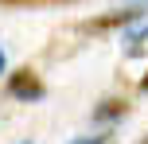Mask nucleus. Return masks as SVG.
I'll use <instances>...</instances> for the list:
<instances>
[{
	"instance_id": "f257e3e1",
	"label": "nucleus",
	"mask_w": 148,
	"mask_h": 144,
	"mask_svg": "<svg viewBox=\"0 0 148 144\" xmlns=\"http://www.w3.org/2000/svg\"><path fill=\"white\" fill-rule=\"evenodd\" d=\"M144 12H148V0H129V4L113 8L109 16H101V20H90L86 31H109V27H121V23H136Z\"/></svg>"
},
{
	"instance_id": "f03ea898",
	"label": "nucleus",
	"mask_w": 148,
	"mask_h": 144,
	"mask_svg": "<svg viewBox=\"0 0 148 144\" xmlns=\"http://www.w3.org/2000/svg\"><path fill=\"white\" fill-rule=\"evenodd\" d=\"M8 93H12V98H20V101H35V98H43V86H39L35 74L20 70V74L8 78Z\"/></svg>"
},
{
	"instance_id": "7ed1b4c3",
	"label": "nucleus",
	"mask_w": 148,
	"mask_h": 144,
	"mask_svg": "<svg viewBox=\"0 0 148 144\" xmlns=\"http://www.w3.org/2000/svg\"><path fill=\"white\" fill-rule=\"evenodd\" d=\"M125 55H129V59H144V55H148V23L125 31Z\"/></svg>"
},
{
	"instance_id": "20e7f679",
	"label": "nucleus",
	"mask_w": 148,
	"mask_h": 144,
	"mask_svg": "<svg viewBox=\"0 0 148 144\" xmlns=\"http://www.w3.org/2000/svg\"><path fill=\"white\" fill-rule=\"evenodd\" d=\"M117 113H121L117 101H101V109H97V117H117Z\"/></svg>"
},
{
	"instance_id": "39448f33",
	"label": "nucleus",
	"mask_w": 148,
	"mask_h": 144,
	"mask_svg": "<svg viewBox=\"0 0 148 144\" xmlns=\"http://www.w3.org/2000/svg\"><path fill=\"white\" fill-rule=\"evenodd\" d=\"M70 144H105V136H78V140H70Z\"/></svg>"
},
{
	"instance_id": "423d86ee",
	"label": "nucleus",
	"mask_w": 148,
	"mask_h": 144,
	"mask_svg": "<svg viewBox=\"0 0 148 144\" xmlns=\"http://www.w3.org/2000/svg\"><path fill=\"white\" fill-rule=\"evenodd\" d=\"M4 70H8V59H4V51H0V74H4Z\"/></svg>"
},
{
	"instance_id": "0eeeda50",
	"label": "nucleus",
	"mask_w": 148,
	"mask_h": 144,
	"mask_svg": "<svg viewBox=\"0 0 148 144\" xmlns=\"http://www.w3.org/2000/svg\"><path fill=\"white\" fill-rule=\"evenodd\" d=\"M140 90H148V74H144V78H140Z\"/></svg>"
}]
</instances>
